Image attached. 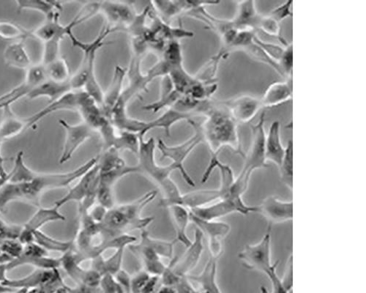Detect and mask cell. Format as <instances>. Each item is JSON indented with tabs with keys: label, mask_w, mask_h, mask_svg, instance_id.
I'll list each match as a JSON object with an SVG mask.
<instances>
[{
	"label": "cell",
	"mask_w": 366,
	"mask_h": 293,
	"mask_svg": "<svg viewBox=\"0 0 366 293\" xmlns=\"http://www.w3.org/2000/svg\"><path fill=\"white\" fill-rule=\"evenodd\" d=\"M45 66L48 80L58 83H66L70 81L71 71L66 59L60 57Z\"/></svg>",
	"instance_id": "38"
},
{
	"label": "cell",
	"mask_w": 366,
	"mask_h": 293,
	"mask_svg": "<svg viewBox=\"0 0 366 293\" xmlns=\"http://www.w3.org/2000/svg\"><path fill=\"white\" fill-rule=\"evenodd\" d=\"M126 293H131L132 277L123 268L114 276Z\"/></svg>",
	"instance_id": "53"
},
{
	"label": "cell",
	"mask_w": 366,
	"mask_h": 293,
	"mask_svg": "<svg viewBox=\"0 0 366 293\" xmlns=\"http://www.w3.org/2000/svg\"><path fill=\"white\" fill-rule=\"evenodd\" d=\"M126 75V68L120 66H116L110 86L106 92H103V101L100 108L108 118H111L112 113L121 99L124 90L123 82Z\"/></svg>",
	"instance_id": "22"
},
{
	"label": "cell",
	"mask_w": 366,
	"mask_h": 293,
	"mask_svg": "<svg viewBox=\"0 0 366 293\" xmlns=\"http://www.w3.org/2000/svg\"><path fill=\"white\" fill-rule=\"evenodd\" d=\"M189 212L199 218L218 221L219 218L235 213L242 215L257 213V206L247 205L243 201L219 200L206 206L191 209Z\"/></svg>",
	"instance_id": "10"
},
{
	"label": "cell",
	"mask_w": 366,
	"mask_h": 293,
	"mask_svg": "<svg viewBox=\"0 0 366 293\" xmlns=\"http://www.w3.org/2000/svg\"><path fill=\"white\" fill-rule=\"evenodd\" d=\"M59 123L66 134L60 158V164H62L71 160L81 145L91 138L95 131L83 121L77 125H71L66 120H60Z\"/></svg>",
	"instance_id": "14"
},
{
	"label": "cell",
	"mask_w": 366,
	"mask_h": 293,
	"mask_svg": "<svg viewBox=\"0 0 366 293\" xmlns=\"http://www.w3.org/2000/svg\"><path fill=\"white\" fill-rule=\"evenodd\" d=\"M27 129L24 120H21L10 110H5V116L0 123V141L16 137L17 135Z\"/></svg>",
	"instance_id": "34"
},
{
	"label": "cell",
	"mask_w": 366,
	"mask_h": 293,
	"mask_svg": "<svg viewBox=\"0 0 366 293\" xmlns=\"http://www.w3.org/2000/svg\"><path fill=\"white\" fill-rule=\"evenodd\" d=\"M81 264L73 249L61 258V266L79 285L99 288L102 276L92 268H82Z\"/></svg>",
	"instance_id": "18"
},
{
	"label": "cell",
	"mask_w": 366,
	"mask_h": 293,
	"mask_svg": "<svg viewBox=\"0 0 366 293\" xmlns=\"http://www.w3.org/2000/svg\"><path fill=\"white\" fill-rule=\"evenodd\" d=\"M89 97V94L84 90H72L59 99L53 101L45 108L42 109L31 117L25 120L27 129L34 127L41 120L49 116L52 113L64 110H72L79 112L83 103Z\"/></svg>",
	"instance_id": "12"
},
{
	"label": "cell",
	"mask_w": 366,
	"mask_h": 293,
	"mask_svg": "<svg viewBox=\"0 0 366 293\" xmlns=\"http://www.w3.org/2000/svg\"><path fill=\"white\" fill-rule=\"evenodd\" d=\"M188 123L195 129V134L189 140L175 146H169L164 141L159 140L156 146L162 155V158L170 160L171 164L178 167V171L186 183L190 186L195 187V182L186 171L184 162L191 152L204 142V139L200 124L193 119L188 120Z\"/></svg>",
	"instance_id": "7"
},
{
	"label": "cell",
	"mask_w": 366,
	"mask_h": 293,
	"mask_svg": "<svg viewBox=\"0 0 366 293\" xmlns=\"http://www.w3.org/2000/svg\"><path fill=\"white\" fill-rule=\"evenodd\" d=\"M3 142L0 141V177H5L8 175V173L5 171V159L2 155L1 148H2Z\"/></svg>",
	"instance_id": "57"
},
{
	"label": "cell",
	"mask_w": 366,
	"mask_h": 293,
	"mask_svg": "<svg viewBox=\"0 0 366 293\" xmlns=\"http://www.w3.org/2000/svg\"><path fill=\"white\" fill-rule=\"evenodd\" d=\"M219 200L217 190H199L185 194H182L176 205L191 210V209L206 206Z\"/></svg>",
	"instance_id": "31"
},
{
	"label": "cell",
	"mask_w": 366,
	"mask_h": 293,
	"mask_svg": "<svg viewBox=\"0 0 366 293\" xmlns=\"http://www.w3.org/2000/svg\"><path fill=\"white\" fill-rule=\"evenodd\" d=\"M156 196V191H149L132 203L110 209L100 223L103 231L110 237L116 238L134 230L146 229L154 221V217H142V212Z\"/></svg>",
	"instance_id": "4"
},
{
	"label": "cell",
	"mask_w": 366,
	"mask_h": 293,
	"mask_svg": "<svg viewBox=\"0 0 366 293\" xmlns=\"http://www.w3.org/2000/svg\"><path fill=\"white\" fill-rule=\"evenodd\" d=\"M293 1L285 2L273 9L268 16H270L281 24L283 21L293 16Z\"/></svg>",
	"instance_id": "48"
},
{
	"label": "cell",
	"mask_w": 366,
	"mask_h": 293,
	"mask_svg": "<svg viewBox=\"0 0 366 293\" xmlns=\"http://www.w3.org/2000/svg\"><path fill=\"white\" fill-rule=\"evenodd\" d=\"M108 209L101 205H94L89 210L88 214L93 220L97 223H101Z\"/></svg>",
	"instance_id": "54"
},
{
	"label": "cell",
	"mask_w": 366,
	"mask_h": 293,
	"mask_svg": "<svg viewBox=\"0 0 366 293\" xmlns=\"http://www.w3.org/2000/svg\"><path fill=\"white\" fill-rule=\"evenodd\" d=\"M215 169H218L220 173V186L217 190L220 200H229L231 188L236 179L234 172L230 166L223 164L219 159L215 163Z\"/></svg>",
	"instance_id": "39"
},
{
	"label": "cell",
	"mask_w": 366,
	"mask_h": 293,
	"mask_svg": "<svg viewBox=\"0 0 366 293\" xmlns=\"http://www.w3.org/2000/svg\"><path fill=\"white\" fill-rule=\"evenodd\" d=\"M217 272L218 260L210 257L199 275L187 277L198 285V293H222L217 282Z\"/></svg>",
	"instance_id": "26"
},
{
	"label": "cell",
	"mask_w": 366,
	"mask_h": 293,
	"mask_svg": "<svg viewBox=\"0 0 366 293\" xmlns=\"http://www.w3.org/2000/svg\"><path fill=\"white\" fill-rule=\"evenodd\" d=\"M141 232L140 242L151 247L160 257H165L170 259H173L174 247L176 240L169 242V240H158L152 238L149 235L147 229H144Z\"/></svg>",
	"instance_id": "35"
},
{
	"label": "cell",
	"mask_w": 366,
	"mask_h": 293,
	"mask_svg": "<svg viewBox=\"0 0 366 293\" xmlns=\"http://www.w3.org/2000/svg\"><path fill=\"white\" fill-rule=\"evenodd\" d=\"M114 149L118 151H128L133 153L138 154L139 149L138 135L128 131H122L118 133Z\"/></svg>",
	"instance_id": "44"
},
{
	"label": "cell",
	"mask_w": 366,
	"mask_h": 293,
	"mask_svg": "<svg viewBox=\"0 0 366 293\" xmlns=\"http://www.w3.org/2000/svg\"><path fill=\"white\" fill-rule=\"evenodd\" d=\"M283 78L285 80L293 79V45L288 44L284 49V53L278 62Z\"/></svg>",
	"instance_id": "45"
},
{
	"label": "cell",
	"mask_w": 366,
	"mask_h": 293,
	"mask_svg": "<svg viewBox=\"0 0 366 293\" xmlns=\"http://www.w3.org/2000/svg\"><path fill=\"white\" fill-rule=\"evenodd\" d=\"M32 36V33L27 29L12 23L0 22V38L8 40L23 41Z\"/></svg>",
	"instance_id": "43"
},
{
	"label": "cell",
	"mask_w": 366,
	"mask_h": 293,
	"mask_svg": "<svg viewBox=\"0 0 366 293\" xmlns=\"http://www.w3.org/2000/svg\"><path fill=\"white\" fill-rule=\"evenodd\" d=\"M278 266V264L266 275L271 282L272 291L271 293H288L282 283L281 278L277 274L276 269Z\"/></svg>",
	"instance_id": "52"
},
{
	"label": "cell",
	"mask_w": 366,
	"mask_h": 293,
	"mask_svg": "<svg viewBox=\"0 0 366 293\" xmlns=\"http://www.w3.org/2000/svg\"><path fill=\"white\" fill-rule=\"evenodd\" d=\"M220 103L228 110L236 123L251 122L263 108L261 99L249 95V94H243V95L231 99L220 101Z\"/></svg>",
	"instance_id": "15"
},
{
	"label": "cell",
	"mask_w": 366,
	"mask_h": 293,
	"mask_svg": "<svg viewBox=\"0 0 366 293\" xmlns=\"http://www.w3.org/2000/svg\"><path fill=\"white\" fill-rule=\"evenodd\" d=\"M97 14L104 16L108 25L114 31H125L134 22L137 14L130 3L104 1L96 3Z\"/></svg>",
	"instance_id": "11"
},
{
	"label": "cell",
	"mask_w": 366,
	"mask_h": 293,
	"mask_svg": "<svg viewBox=\"0 0 366 293\" xmlns=\"http://www.w3.org/2000/svg\"><path fill=\"white\" fill-rule=\"evenodd\" d=\"M182 96V94L174 88L169 75H167L162 77V81H161L160 99L145 106L144 109L154 113H157L164 108L171 109L175 105Z\"/></svg>",
	"instance_id": "28"
},
{
	"label": "cell",
	"mask_w": 366,
	"mask_h": 293,
	"mask_svg": "<svg viewBox=\"0 0 366 293\" xmlns=\"http://www.w3.org/2000/svg\"><path fill=\"white\" fill-rule=\"evenodd\" d=\"M280 177L282 183L293 191V142L292 140L288 142L285 148V153L281 162L278 166Z\"/></svg>",
	"instance_id": "37"
},
{
	"label": "cell",
	"mask_w": 366,
	"mask_h": 293,
	"mask_svg": "<svg viewBox=\"0 0 366 293\" xmlns=\"http://www.w3.org/2000/svg\"><path fill=\"white\" fill-rule=\"evenodd\" d=\"M282 283L288 292L293 293V256L291 255L289 257L284 270V274L281 279Z\"/></svg>",
	"instance_id": "51"
},
{
	"label": "cell",
	"mask_w": 366,
	"mask_h": 293,
	"mask_svg": "<svg viewBox=\"0 0 366 293\" xmlns=\"http://www.w3.org/2000/svg\"><path fill=\"white\" fill-rule=\"evenodd\" d=\"M219 2L202 1H155L151 2V6L158 16L169 24L170 21L175 16L186 13L202 5H218Z\"/></svg>",
	"instance_id": "20"
},
{
	"label": "cell",
	"mask_w": 366,
	"mask_h": 293,
	"mask_svg": "<svg viewBox=\"0 0 366 293\" xmlns=\"http://www.w3.org/2000/svg\"><path fill=\"white\" fill-rule=\"evenodd\" d=\"M272 237L271 229L256 244L247 245L239 253V259L247 269L267 275L278 262L272 263Z\"/></svg>",
	"instance_id": "9"
},
{
	"label": "cell",
	"mask_w": 366,
	"mask_h": 293,
	"mask_svg": "<svg viewBox=\"0 0 366 293\" xmlns=\"http://www.w3.org/2000/svg\"><path fill=\"white\" fill-rule=\"evenodd\" d=\"M10 179V175L8 173V175L5 177H0V188H1L3 186H5Z\"/></svg>",
	"instance_id": "58"
},
{
	"label": "cell",
	"mask_w": 366,
	"mask_h": 293,
	"mask_svg": "<svg viewBox=\"0 0 366 293\" xmlns=\"http://www.w3.org/2000/svg\"><path fill=\"white\" fill-rule=\"evenodd\" d=\"M72 90L70 81L66 83H58L47 79L32 90L27 97L30 100L47 98L53 101Z\"/></svg>",
	"instance_id": "29"
},
{
	"label": "cell",
	"mask_w": 366,
	"mask_h": 293,
	"mask_svg": "<svg viewBox=\"0 0 366 293\" xmlns=\"http://www.w3.org/2000/svg\"><path fill=\"white\" fill-rule=\"evenodd\" d=\"M285 148L282 144L281 125L277 120L273 121L269 128L265 137V155L267 162L275 164L278 167L281 164Z\"/></svg>",
	"instance_id": "25"
},
{
	"label": "cell",
	"mask_w": 366,
	"mask_h": 293,
	"mask_svg": "<svg viewBox=\"0 0 366 293\" xmlns=\"http://www.w3.org/2000/svg\"><path fill=\"white\" fill-rule=\"evenodd\" d=\"M261 15L258 13L253 0L239 2L236 12L231 19L233 27L240 30H252L256 32Z\"/></svg>",
	"instance_id": "23"
},
{
	"label": "cell",
	"mask_w": 366,
	"mask_h": 293,
	"mask_svg": "<svg viewBox=\"0 0 366 293\" xmlns=\"http://www.w3.org/2000/svg\"><path fill=\"white\" fill-rule=\"evenodd\" d=\"M293 95V79L276 81L267 87L261 101L263 107L271 108L291 101Z\"/></svg>",
	"instance_id": "24"
},
{
	"label": "cell",
	"mask_w": 366,
	"mask_h": 293,
	"mask_svg": "<svg viewBox=\"0 0 366 293\" xmlns=\"http://www.w3.org/2000/svg\"><path fill=\"white\" fill-rule=\"evenodd\" d=\"M160 277L151 276L145 286L142 293H154L158 283Z\"/></svg>",
	"instance_id": "55"
},
{
	"label": "cell",
	"mask_w": 366,
	"mask_h": 293,
	"mask_svg": "<svg viewBox=\"0 0 366 293\" xmlns=\"http://www.w3.org/2000/svg\"><path fill=\"white\" fill-rule=\"evenodd\" d=\"M191 222L207 237L210 257L218 260L223 252V240L231 231L230 225L223 222L207 221L191 214Z\"/></svg>",
	"instance_id": "13"
},
{
	"label": "cell",
	"mask_w": 366,
	"mask_h": 293,
	"mask_svg": "<svg viewBox=\"0 0 366 293\" xmlns=\"http://www.w3.org/2000/svg\"><path fill=\"white\" fill-rule=\"evenodd\" d=\"M204 235L196 229L195 239L187 248L186 252L180 259H171V268L180 277H186L198 266L204 251Z\"/></svg>",
	"instance_id": "17"
},
{
	"label": "cell",
	"mask_w": 366,
	"mask_h": 293,
	"mask_svg": "<svg viewBox=\"0 0 366 293\" xmlns=\"http://www.w3.org/2000/svg\"><path fill=\"white\" fill-rule=\"evenodd\" d=\"M254 42L257 45H259L269 56L278 64L286 45L277 44L273 43V42L263 40L260 37H258L256 34L254 38Z\"/></svg>",
	"instance_id": "46"
},
{
	"label": "cell",
	"mask_w": 366,
	"mask_h": 293,
	"mask_svg": "<svg viewBox=\"0 0 366 293\" xmlns=\"http://www.w3.org/2000/svg\"><path fill=\"white\" fill-rule=\"evenodd\" d=\"M249 55L252 60L261 62L269 67L273 68L280 76L283 77L281 68L275 60L269 56L266 52L259 46L257 45L254 40L253 43L249 47L243 50Z\"/></svg>",
	"instance_id": "42"
},
{
	"label": "cell",
	"mask_w": 366,
	"mask_h": 293,
	"mask_svg": "<svg viewBox=\"0 0 366 293\" xmlns=\"http://www.w3.org/2000/svg\"><path fill=\"white\" fill-rule=\"evenodd\" d=\"M265 113L263 112L259 120L252 127V142L249 152L244 157L243 169L231 188L229 200L238 201L249 188L252 174L258 170L265 168L267 162L265 155Z\"/></svg>",
	"instance_id": "6"
},
{
	"label": "cell",
	"mask_w": 366,
	"mask_h": 293,
	"mask_svg": "<svg viewBox=\"0 0 366 293\" xmlns=\"http://www.w3.org/2000/svg\"><path fill=\"white\" fill-rule=\"evenodd\" d=\"M96 201L110 210L115 206L114 188L99 184L96 193Z\"/></svg>",
	"instance_id": "47"
},
{
	"label": "cell",
	"mask_w": 366,
	"mask_h": 293,
	"mask_svg": "<svg viewBox=\"0 0 366 293\" xmlns=\"http://www.w3.org/2000/svg\"><path fill=\"white\" fill-rule=\"evenodd\" d=\"M257 213L265 217L269 222L281 224L292 221L293 202L282 201L275 196H268L259 206Z\"/></svg>",
	"instance_id": "19"
},
{
	"label": "cell",
	"mask_w": 366,
	"mask_h": 293,
	"mask_svg": "<svg viewBox=\"0 0 366 293\" xmlns=\"http://www.w3.org/2000/svg\"><path fill=\"white\" fill-rule=\"evenodd\" d=\"M173 221L176 242L188 248L192 243L187 230L191 222V214L188 209L180 205H171L168 207Z\"/></svg>",
	"instance_id": "27"
},
{
	"label": "cell",
	"mask_w": 366,
	"mask_h": 293,
	"mask_svg": "<svg viewBox=\"0 0 366 293\" xmlns=\"http://www.w3.org/2000/svg\"><path fill=\"white\" fill-rule=\"evenodd\" d=\"M98 162V156L73 171L64 173L35 172L25 162L24 152L17 153L9 181L0 188V212L10 203L24 202L40 207L41 197L47 192L66 188L79 180Z\"/></svg>",
	"instance_id": "1"
},
{
	"label": "cell",
	"mask_w": 366,
	"mask_h": 293,
	"mask_svg": "<svg viewBox=\"0 0 366 293\" xmlns=\"http://www.w3.org/2000/svg\"><path fill=\"white\" fill-rule=\"evenodd\" d=\"M34 236V242H37L42 249L66 254L73 246V242H62V240L52 238L40 231L35 233Z\"/></svg>",
	"instance_id": "40"
},
{
	"label": "cell",
	"mask_w": 366,
	"mask_h": 293,
	"mask_svg": "<svg viewBox=\"0 0 366 293\" xmlns=\"http://www.w3.org/2000/svg\"><path fill=\"white\" fill-rule=\"evenodd\" d=\"M3 58L10 67L27 71L32 66L23 41H16L8 45L4 51Z\"/></svg>",
	"instance_id": "30"
},
{
	"label": "cell",
	"mask_w": 366,
	"mask_h": 293,
	"mask_svg": "<svg viewBox=\"0 0 366 293\" xmlns=\"http://www.w3.org/2000/svg\"><path fill=\"white\" fill-rule=\"evenodd\" d=\"M59 210L56 206L48 208L40 207L38 212L21 229L18 238L20 244L28 245L34 243V233L49 223L66 221V216L61 214Z\"/></svg>",
	"instance_id": "16"
},
{
	"label": "cell",
	"mask_w": 366,
	"mask_h": 293,
	"mask_svg": "<svg viewBox=\"0 0 366 293\" xmlns=\"http://www.w3.org/2000/svg\"><path fill=\"white\" fill-rule=\"evenodd\" d=\"M151 275H149L145 270L137 272L132 277L131 293H142Z\"/></svg>",
	"instance_id": "50"
},
{
	"label": "cell",
	"mask_w": 366,
	"mask_h": 293,
	"mask_svg": "<svg viewBox=\"0 0 366 293\" xmlns=\"http://www.w3.org/2000/svg\"><path fill=\"white\" fill-rule=\"evenodd\" d=\"M99 288L102 293H126L114 277L111 275L102 277Z\"/></svg>",
	"instance_id": "49"
},
{
	"label": "cell",
	"mask_w": 366,
	"mask_h": 293,
	"mask_svg": "<svg viewBox=\"0 0 366 293\" xmlns=\"http://www.w3.org/2000/svg\"><path fill=\"white\" fill-rule=\"evenodd\" d=\"M140 261L143 266V270L149 275L160 278L166 270V266L161 257L155 252L151 247L139 242L127 247Z\"/></svg>",
	"instance_id": "21"
},
{
	"label": "cell",
	"mask_w": 366,
	"mask_h": 293,
	"mask_svg": "<svg viewBox=\"0 0 366 293\" xmlns=\"http://www.w3.org/2000/svg\"><path fill=\"white\" fill-rule=\"evenodd\" d=\"M113 32V29L104 26L100 34L89 43L80 40L73 32L69 36L73 46L80 48L84 53L80 68L70 79L71 88L73 90H83L88 92L99 107L102 104L103 92L95 77V62L97 52L105 44L106 38Z\"/></svg>",
	"instance_id": "5"
},
{
	"label": "cell",
	"mask_w": 366,
	"mask_h": 293,
	"mask_svg": "<svg viewBox=\"0 0 366 293\" xmlns=\"http://www.w3.org/2000/svg\"><path fill=\"white\" fill-rule=\"evenodd\" d=\"M97 163L80 177L78 183L71 188L66 195L55 203L56 207L60 209L71 202H77L79 203L80 211L89 212L96 201L99 183V169Z\"/></svg>",
	"instance_id": "8"
},
{
	"label": "cell",
	"mask_w": 366,
	"mask_h": 293,
	"mask_svg": "<svg viewBox=\"0 0 366 293\" xmlns=\"http://www.w3.org/2000/svg\"><path fill=\"white\" fill-rule=\"evenodd\" d=\"M204 116L206 120L200 124L204 142L208 146L211 155H219L223 146H229L236 153L245 157L238 124L220 101L212 102Z\"/></svg>",
	"instance_id": "2"
},
{
	"label": "cell",
	"mask_w": 366,
	"mask_h": 293,
	"mask_svg": "<svg viewBox=\"0 0 366 293\" xmlns=\"http://www.w3.org/2000/svg\"><path fill=\"white\" fill-rule=\"evenodd\" d=\"M19 12L29 10L44 14L47 19L60 14L62 5L58 2L42 1V0H18L16 1Z\"/></svg>",
	"instance_id": "33"
},
{
	"label": "cell",
	"mask_w": 366,
	"mask_h": 293,
	"mask_svg": "<svg viewBox=\"0 0 366 293\" xmlns=\"http://www.w3.org/2000/svg\"><path fill=\"white\" fill-rule=\"evenodd\" d=\"M256 32L277 38L282 45L286 46L289 44L282 36L281 24L270 16H261Z\"/></svg>",
	"instance_id": "41"
},
{
	"label": "cell",
	"mask_w": 366,
	"mask_h": 293,
	"mask_svg": "<svg viewBox=\"0 0 366 293\" xmlns=\"http://www.w3.org/2000/svg\"><path fill=\"white\" fill-rule=\"evenodd\" d=\"M139 149L138 152L137 173L142 174L148 179L156 183L162 191L164 197L160 201L159 206L168 208L176 205L182 193L173 180L172 173L178 170L174 164L161 166L156 161V142L154 138L147 140L143 136H138Z\"/></svg>",
	"instance_id": "3"
},
{
	"label": "cell",
	"mask_w": 366,
	"mask_h": 293,
	"mask_svg": "<svg viewBox=\"0 0 366 293\" xmlns=\"http://www.w3.org/2000/svg\"><path fill=\"white\" fill-rule=\"evenodd\" d=\"M35 88L34 84L25 79L20 85L0 97V109L10 110L14 103L24 97H27Z\"/></svg>",
	"instance_id": "36"
},
{
	"label": "cell",
	"mask_w": 366,
	"mask_h": 293,
	"mask_svg": "<svg viewBox=\"0 0 366 293\" xmlns=\"http://www.w3.org/2000/svg\"><path fill=\"white\" fill-rule=\"evenodd\" d=\"M122 247L116 250L115 253L109 258L103 256L92 259L91 268L102 277L106 275L114 276L122 269L125 249Z\"/></svg>",
	"instance_id": "32"
},
{
	"label": "cell",
	"mask_w": 366,
	"mask_h": 293,
	"mask_svg": "<svg viewBox=\"0 0 366 293\" xmlns=\"http://www.w3.org/2000/svg\"><path fill=\"white\" fill-rule=\"evenodd\" d=\"M72 293H101L99 288H91L83 285H79V288L71 290Z\"/></svg>",
	"instance_id": "56"
}]
</instances>
